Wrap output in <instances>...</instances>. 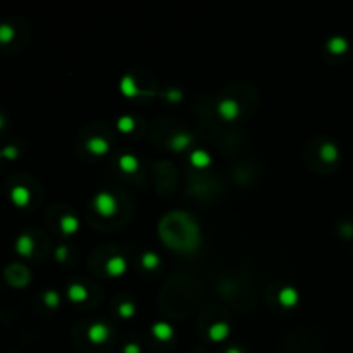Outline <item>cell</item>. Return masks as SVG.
<instances>
[{
  "mask_svg": "<svg viewBox=\"0 0 353 353\" xmlns=\"http://www.w3.org/2000/svg\"><path fill=\"white\" fill-rule=\"evenodd\" d=\"M93 207L102 217H112L117 212V200L107 191H100L93 200Z\"/></svg>",
  "mask_w": 353,
  "mask_h": 353,
  "instance_id": "obj_1",
  "label": "cell"
},
{
  "mask_svg": "<svg viewBox=\"0 0 353 353\" xmlns=\"http://www.w3.org/2000/svg\"><path fill=\"white\" fill-rule=\"evenodd\" d=\"M217 112H219V115L222 119H226V121H232V119L238 117L240 105H238V102H236V100L226 98V100H222V102H220L219 105H217Z\"/></svg>",
  "mask_w": 353,
  "mask_h": 353,
  "instance_id": "obj_2",
  "label": "cell"
},
{
  "mask_svg": "<svg viewBox=\"0 0 353 353\" xmlns=\"http://www.w3.org/2000/svg\"><path fill=\"white\" fill-rule=\"evenodd\" d=\"M109 327L105 326L103 322H95L91 324L90 329H88V339L91 341L93 344H102L105 343L107 338H109Z\"/></svg>",
  "mask_w": 353,
  "mask_h": 353,
  "instance_id": "obj_3",
  "label": "cell"
},
{
  "mask_svg": "<svg viewBox=\"0 0 353 353\" xmlns=\"http://www.w3.org/2000/svg\"><path fill=\"white\" fill-rule=\"evenodd\" d=\"M126 269H128V262H126V259L121 257V255L110 257V259L107 260V264H105L107 274L112 276V278H119V276H123L124 272H126Z\"/></svg>",
  "mask_w": 353,
  "mask_h": 353,
  "instance_id": "obj_4",
  "label": "cell"
},
{
  "mask_svg": "<svg viewBox=\"0 0 353 353\" xmlns=\"http://www.w3.org/2000/svg\"><path fill=\"white\" fill-rule=\"evenodd\" d=\"M86 148H88V152L90 154H93V155H105L107 152H109V142H107L105 138H102V136H93V138H90L86 142Z\"/></svg>",
  "mask_w": 353,
  "mask_h": 353,
  "instance_id": "obj_5",
  "label": "cell"
},
{
  "mask_svg": "<svg viewBox=\"0 0 353 353\" xmlns=\"http://www.w3.org/2000/svg\"><path fill=\"white\" fill-rule=\"evenodd\" d=\"M298 298H300L298 291H296L295 288H291V286L283 288V290L279 291V295H278L279 303L283 305V307H286V308L295 307V305L298 303Z\"/></svg>",
  "mask_w": 353,
  "mask_h": 353,
  "instance_id": "obj_6",
  "label": "cell"
},
{
  "mask_svg": "<svg viewBox=\"0 0 353 353\" xmlns=\"http://www.w3.org/2000/svg\"><path fill=\"white\" fill-rule=\"evenodd\" d=\"M229 336V326L226 322H214L208 327V338L215 343H220Z\"/></svg>",
  "mask_w": 353,
  "mask_h": 353,
  "instance_id": "obj_7",
  "label": "cell"
},
{
  "mask_svg": "<svg viewBox=\"0 0 353 353\" xmlns=\"http://www.w3.org/2000/svg\"><path fill=\"white\" fill-rule=\"evenodd\" d=\"M190 162H191V166L196 167V169H205V167L210 166V162H212V157H210V154L205 150H193L190 154Z\"/></svg>",
  "mask_w": 353,
  "mask_h": 353,
  "instance_id": "obj_8",
  "label": "cell"
},
{
  "mask_svg": "<svg viewBox=\"0 0 353 353\" xmlns=\"http://www.w3.org/2000/svg\"><path fill=\"white\" fill-rule=\"evenodd\" d=\"M119 88H121V93H123L126 98H135V97H138V93H140L138 86H136L135 78H133V76H130V74L123 76L121 85H119Z\"/></svg>",
  "mask_w": 353,
  "mask_h": 353,
  "instance_id": "obj_9",
  "label": "cell"
},
{
  "mask_svg": "<svg viewBox=\"0 0 353 353\" xmlns=\"http://www.w3.org/2000/svg\"><path fill=\"white\" fill-rule=\"evenodd\" d=\"M152 334L159 341H169L172 336H174V329L167 322H155L154 326H152Z\"/></svg>",
  "mask_w": 353,
  "mask_h": 353,
  "instance_id": "obj_10",
  "label": "cell"
},
{
  "mask_svg": "<svg viewBox=\"0 0 353 353\" xmlns=\"http://www.w3.org/2000/svg\"><path fill=\"white\" fill-rule=\"evenodd\" d=\"M33 248H35V242L30 234H23L18 238L16 242V250H18L19 255H25V257H30L33 254Z\"/></svg>",
  "mask_w": 353,
  "mask_h": 353,
  "instance_id": "obj_11",
  "label": "cell"
},
{
  "mask_svg": "<svg viewBox=\"0 0 353 353\" xmlns=\"http://www.w3.org/2000/svg\"><path fill=\"white\" fill-rule=\"evenodd\" d=\"M11 198L18 207H25L30 202V190L25 186H14L11 191Z\"/></svg>",
  "mask_w": 353,
  "mask_h": 353,
  "instance_id": "obj_12",
  "label": "cell"
},
{
  "mask_svg": "<svg viewBox=\"0 0 353 353\" xmlns=\"http://www.w3.org/2000/svg\"><path fill=\"white\" fill-rule=\"evenodd\" d=\"M67 295H69V300L71 302H76V303H81L85 302L88 298V290L83 284L79 283H74L69 286V290H67Z\"/></svg>",
  "mask_w": 353,
  "mask_h": 353,
  "instance_id": "obj_13",
  "label": "cell"
},
{
  "mask_svg": "<svg viewBox=\"0 0 353 353\" xmlns=\"http://www.w3.org/2000/svg\"><path fill=\"white\" fill-rule=\"evenodd\" d=\"M138 166H140V162H138V159H136L135 155L124 154V155L119 157V167H121L124 172H128V174L135 172L136 169H138Z\"/></svg>",
  "mask_w": 353,
  "mask_h": 353,
  "instance_id": "obj_14",
  "label": "cell"
},
{
  "mask_svg": "<svg viewBox=\"0 0 353 353\" xmlns=\"http://www.w3.org/2000/svg\"><path fill=\"white\" fill-rule=\"evenodd\" d=\"M61 229L64 234H74L76 231L79 229V220L78 217H74V215H64L61 219Z\"/></svg>",
  "mask_w": 353,
  "mask_h": 353,
  "instance_id": "obj_15",
  "label": "cell"
},
{
  "mask_svg": "<svg viewBox=\"0 0 353 353\" xmlns=\"http://www.w3.org/2000/svg\"><path fill=\"white\" fill-rule=\"evenodd\" d=\"M191 143V136L186 133H178L171 138V148L174 152H181Z\"/></svg>",
  "mask_w": 353,
  "mask_h": 353,
  "instance_id": "obj_16",
  "label": "cell"
},
{
  "mask_svg": "<svg viewBox=\"0 0 353 353\" xmlns=\"http://www.w3.org/2000/svg\"><path fill=\"white\" fill-rule=\"evenodd\" d=\"M327 49L329 52H332V54H336V55H339V54H344L348 49V42H346V38H343V37H334V38H331L327 42Z\"/></svg>",
  "mask_w": 353,
  "mask_h": 353,
  "instance_id": "obj_17",
  "label": "cell"
},
{
  "mask_svg": "<svg viewBox=\"0 0 353 353\" xmlns=\"http://www.w3.org/2000/svg\"><path fill=\"white\" fill-rule=\"evenodd\" d=\"M320 159L324 162H334L338 159V148L332 145V143H324L322 148H320Z\"/></svg>",
  "mask_w": 353,
  "mask_h": 353,
  "instance_id": "obj_18",
  "label": "cell"
},
{
  "mask_svg": "<svg viewBox=\"0 0 353 353\" xmlns=\"http://www.w3.org/2000/svg\"><path fill=\"white\" fill-rule=\"evenodd\" d=\"M159 264H160V259H159L157 254H154V252H145V254H143V257H142V266L145 267V269H148V271L159 267Z\"/></svg>",
  "mask_w": 353,
  "mask_h": 353,
  "instance_id": "obj_19",
  "label": "cell"
},
{
  "mask_svg": "<svg viewBox=\"0 0 353 353\" xmlns=\"http://www.w3.org/2000/svg\"><path fill=\"white\" fill-rule=\"evenodd\" d=\"M117 130L121 133H131L135 130V119L130 117V115H123V117L117 119Z\"/></svg>",
  "mask_w": 353,
  "mask_h": 353,
  "instance_id": "obj_20",
  "label": "cell"
},
{
  "mask_svg": "<svg viewBox=\"0 0 353 353\" xmlns=\"http://www.w3.org/2000/svg\"><path fill=\"white\" fill-rule=\"evenodd\" d=\"M117 312H119V315H121L123 319H131V317L135 315V312H136V307H135L133 302H123L121 305H119Z\"/></svg>",
  "mask_w": 353,
  "mask_h": 353,
  "instance_id": "obj_21",
  "label": "cell"
},
{
  "mask_svg": "<svg viewBox=\"0 0 353 353\" xmlns=\"http://www.w3.org/2000/svg\"><path fill=\"white\" fill-rule=\"evenodd\" d=\"M9 269H11V271H19V272H21V276H19V278H23V279H19V281L11 279L9 281L11 284H14V286H23V284L28 283V271H26V269H23L21 266H13V267H9ZM7 274H11V272L7 271ZM16 278H18V274H16Z\"/></svg>",
  "mask_w": 353,
  "mask_h": 353,
  "instance_id": "obj_22",
  "label": "cell"
},
{
  "mask_svg": "<svg viewBox=\"0 0 353 353\" xmlns=\"http://www.w3.org/2000/svg\"><path fill=\"white\" fill-rule=\"evenodd\" d=\"M43 302H45L47 307L55 308V307H59V303H61V296H59L57 291H47L45 295H43Z\"/></svg>",
  "mask_w": 353,
  "mask_h": 353,
  "instance_id": "obj_23",
  "label": "cell"
},
{
  "mask_svg": "<svg viewBox=\"0 0 353 353\" xmlns=\"http://www.w3.org/2000/svg\"><path fill=\"white\" fill-rule=\"evenodd\" d=\"M14 38V30L9 25H0V42L9 43Z\"/></svg>",
  "mask_w": 353,
  "mask_h": 353,
  "instance_id": "obj_24",
  "label": "cell"
},
{
  "mask_svg": "<svg viewBox=\"0 0 353 353\" xmlns=\"http://www.w3.org/2000/svg\"><path fill=\"white\" fill-rule=\"evenodd\" d=\"M166 98L169 100V102H179V100L183 98V93L179 90H169L166 93Z\"/></svg>",
  "mask_w": 353,
  "mask_h": 353,
  "instance_id": "obj_25",
  "label": "cell"
},
{
  "mask_svg": "<svg viewBox=\"0 0 353 353\" xmlns=\"http://www.w3.org/2000/svg\"><path fill=\"white\" fill-rule=\"evenodd\" d=\"M2 155L4 157H7V159H16L18 157V148L16 147H6L4 148V152H2Z\"/></svg>",
  "mask_w": 353,
  "mask_h": 353,
  "instance_id": "obj_26",
  "label": "cell"
},
{
  "mask_svg": "<svg viewBox=\"0 0 353 353\" xmlns=\"http://www.w3.org/2000/svg\"><path fill=\"white\" fill-rule=\"evenodd\" d=\"M123 353H142V348H140L136 343H128L126 346H124Z\"/></svg>",
  "mask_w": 353,
  "mask_h": 353,
  "instance_id": "obj_27",
  "label": "cell"
},
{
  "mask_svg": "<svg viewBox=\"0 0 353 353\" xmlns=\"http://www.w3.org/2000/svg\"><path fill=\"white\" fill-rule=\"evenodd\" d=\"M55 257H57L59 262H64V260H66V257H67V248L66 247H59L57 252H55Z\"/></svg>",
  "mask_w": 353,
  "mask_h": 353,
  "instance_id": "obj_28",
  "label": "cell"
},
{
  "mask_svg": "<svg viewBox=\"0 0 353 353\" xmlns=\"http://www.w3.org/2000/svg\"><path fill=\"white\" fill-rule=\"evenodd\" d=\"M226 353H243L240 348H236V346H231V348H227V351Z\"/></svg>",
  "mask_w": 353,
  "mask_h": 353,
  "instance_id": "obj_29",
  "label": "cell"
},
{
  "mask_svg": "<svg viewBox=\"0 0 353 353\" xmlns=\"http://www.w3.org/2000/svg\"><path fill=\"white\" fill-rule=\"evenodd\" d=\"M2 126H4V119H2V115H0V130H2Z\"/></svg>",
  "mask_w": 353,
  "mask_h": 353,
  "instance_id": "obj_30",
  "label": "cell"
}]
</instances>
